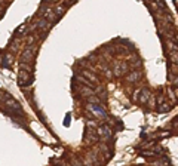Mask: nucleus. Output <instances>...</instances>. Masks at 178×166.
I'll return each instance as SVG.
<instances>
[{
	"label": "nucleus",
	"mask_w": 178,
	"mask_h": 166,
	"mask_svg": "<svg viewBox=\"0 0 178 166\" xmlns=\"http://www.w3.org/2000/svg\"><path fill=\"white\" fill-rule=\"evenodd\" d=\"M165 45H166V47H168V51H178V43L174 40V37H172V39L165 40Z\"/></svg>",
	"instance_id": "1"
},
{
	"label": "nucleus",
	"mask_w": 178,
	"mask_h": 166,
	"mask_svg": "<svg viewBox=\"0 0 178 166\" xmlns=\"http://www.w3.org/2000/svg\"><path fill=\"white\" fill-rule=\"evenodd\" d=\"M149 98H150V92H149L147 89H141V96L138 98V101H140L141 104H145V102L149 101Z\"/></svg>",
	"instance_id": "2"
},
{
	"label": "nucleus",
	"mask_w": 178,
	"mask_h": 166,
	"mask_svg": "<svg viewBox=\"0 0 178 166\" xmlns=\"http://www.w3.org/2000/svg\"><path fill=\"white\" fill-rule=\"evenodd\" d=\"M168 55L171 58L172 64H177L178 65V51H168Z\"/></svg>",
	"instance_id": "3"
},
{
	"label": "nucleus",
	"mask_w": 178,
	"mask_h": 166,
	"mask_svg": "<svg viewBox=\"0 0 178 166\" xmlns=\"http://www.w3.org/2000/svg\"><path fill=\"white\" fill-rule=\"evenodd\" d=\"M171 110V107H169V104H162V105H159V113H168Z\"/></svg>",
	"instance_id": "4"
},
{
	"label": "nucleus",
	"mask_w": 178,
	"mask_h": 166,
	"mask_svg": "<svg viewBox=\"0 0 178 166\" xmlns=\"http://www.w3.org/2000/svg\"><path fill=\"white\" fill-rule=\"evenodd\" d=\"M138 77H140V73H137V71H132V73H131L129 76L126 77V79L129 80V82H134V80H137Z\"/></svg>",
	"instance_id": "5"
},
{
	"label": "nucleus",
	"mask_w": 178,
	"mask_h": 166,
	"mask_svg": "<svg viewBox=\"0 0 178 166\" xmlns=\"http://www.w3.org/2000/svg\"><path fill=\"white\" fill-rule=\"evenodd\" d=\"M169 82H172V85L178 87V76H174V74L171 76V74H169Z\"/></svg>",
	"instance_id": "6"
},
{
	"label": "nucleus",
	"mask_w": 178,
	"mask_h": 166,
	"mask_svg": "<svg viewBox=\"0 0 178 166\" xmlns=\"http://www.w3.org/2000/svg\"><path fill=\"white\" fill-rule=\"evenodd\" d=\"M169 70H171V73L174 74V76H178V65H177V64H172V65H169Z\"/></svg>",
	"instance_id": "7"
},
{
	"label": "nucleus",
	"mask_w": 178,
	"mask_h": 166,
	"mask_svg": "<svg viewBox=\"0 0 178 166\" xmlns=\"http://www.w3.org/2000/svg\"><path fill=\"white\" fill-rule=\"evenodd\" d=\"M71 165L73 166H83L82 162H80L79 159H76V157H71Z\"/></svg>",
	"instance_id": "8"
},
{
	"label": "nucleus",
	"mask_w": 178,
	"mask_h": 166,
	"mask_svg": "<svg viewBox=\"0 0 178 166\" xmlns=\"http://www.w3.org/2000/svg\"><path fill=\"white\" fill-rule=\"evenodd\" d=\"M172 126H174V128H178V122H175V123H172Z\"/></svg>",
	"instance_id": "9"
}]
</instances>
